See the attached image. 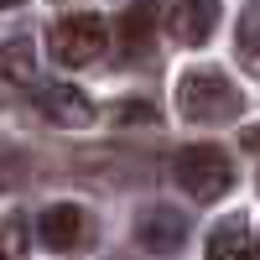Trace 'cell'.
Instances as JSON below:
<instances>
[{"instance_id": "1", "label": "cell", "mask_w": 260, "mask_h": 260, "mask_svg": "<svg viewBox=\"0 0 260 260\" xmlns=\"http://www.w3.org/2000/svg\"><path fill=\"white\" fill-rule=\"evenodd\" d=\"M177 110L192 125H224V120H234L245 110V94L234 89L219 68H192L177 83Z\"/></svg>"}, {"instance_id": "2", "label": "cell", "mask_w": 260, "mask_h": 260, "mask_svg": "<svg viewBox=\"0 0 260 260\" xmlns=\"http://www.w3.org/2000/svg\"><path fill=\"white\" fill-rule=\"evenodd\" d=\"M172 177H177V187L187 192V198L219 203L234 187V161L219 146H187V151H177V161H172Z\"/></svg>"}, {"instance_id": "3", "label": "cell", "mask_w": 260, "mask_h": 260, "mask_svg": "<svg viewBox=\"0 0 260 260\" xmlns=\"http://www.w3.org/2000/svg\"><path fill=\"white\" fill-rule=\"evenodd\" d=\"M104 16H94V11H73V16H62L57 26L47 31V47H52V57L57 62H68V68H83V62H94L99 52H104Z\"/></svg>"}, {"instance_id": "4", "label": "cell", "mask_w": 260, "mask_h": 260, "mask_svg": "<svg viewBox=\"0 0 260 260\" xmlns=\"http://www.w3.org/2000/svg\"><path fill=\"white\" fill-rule=\"evenodd\" d=\"M37 110L47 115L52 125H62V130H83V125H94V99L83 94V89H73V83H37Z\"/></svg>"}, {"instance_id": "5", "label": "cell", "mask_w": 260, "mask_h": 260, "mask_svg": "<svg viewBox=\"0 0 260 260\" xmlns=\"http://www.w3.org/2000/svg\"><path fill=\"white\" fill-rule=\"evenodd\" d=\"M136 240H141L151 255H177V250L187 245V213L167 208V203L146 208L141 219H136Z\"/></svg>"}, {"instance_id": "6", "label": "cell", "mask_w": 260, "mask_h": 260, "mask_svg": "<svg viewBox=\"0 0 260 260\" xmlns=\"http://www.w3.org/2000/svg\"><path fill=\"white\" fill-rule=\"evenodd\" d=\"M37 234H42L47 250H78V245H89L94 224H89V213H83L78 203H52L37 219Z\"/></svg>"}, {"instance_id": "7", "label": "cell", "mask_w": 260, "mask_h": 260, "mask_svg": "<svg viewBox=\"0 0 260 260\" xmlns=\"http://www.w3.org/2000/svg\"><path fill=\"white\" fill-rule=\"evenodd\" d=\"M167 26L182 47H203L213 37V26H219V0H177L167 11Z\"/></svg>"}, {"instance_id": "8", "label": "cell", "mask_w": 260, "mask_h": 260, "mask_svg": "<svg viewBox=\"0 0 260 260\" xmlns=\"http://www.w3.org/2000/svg\"><path fill=\"white\" fill-rule=\"evenodd\" d=\"M37 78V57H31V42H6L0 47V99H11V89Z\"/></svg>"}, {"instance_id": "9", "label": "cell", "mask_w": 260, "mask_h": 260, "mask_svg": "<svg viewBox=\"0 0 260 260\" xmlns=\"http://www.w3.org/2000/svg\"><path fill=\"white\" fill-rule=\"evenodd\" d=\"M151 31H156V6H151V0H136V6L120 16V47H125V57L146 52L151 47Z\"/></svg>"}, {"instance_id": "10", "label": "cell", "mask_w": 260, "mask_h": 260, "mask_svg": "<svg viewBox=\"0 0 260 260\" xmlns=\"http://www.w3.org/2000/svg\"><path fill=\"white\" fill-rule=\"evenodd\" d=\"M208 260H255V245H250L245 219H224L219 229L208 234Z\"/></svg>"}, {"instance_id": "11", "label": "cell", "mask_w": 260, "mask_h": 260, "mask_svg": "<svg viewBox=\"0 0 260 260\" xmlns=\"http://www.w3.org/2000/svg\"><path fill=\"white\" fill-rule=\"evenodd\" d=\"M234 47H240V62H245V73H255V78H260V11H245V16H240Z\"/></svg>"}, {"instance_id": "12", "label": "cell", "mask_w": 260, "mask_h": 260, "mask_svg": "<svg viewBox=\"0 0 260 260\" xmlns=\"http://www.w3.org/2000/svg\"><path fill=\"white\" fill-rule=\"evenodd\" d=\"M0 260H26V224L0 219Z\"/></svg>"}, {"instance_id": "13", "label": "cell", "mask_w": 260, "mask_h": 260, "mask_svg": "<svg viewBox=\"0 0 260 260\" xmlns=\"http://www.w3.org/2000/svg\"><path fill=\"white\" fill-rule=\"evenodd\" d=\"M26 177V156H16V151H0V187H16Z\"/></svg>"}, {"instance_id": "14", "label": "cell", "mask_w": 260, "mask_h": 260, "mask_svg": "<svg viewBox=\"0 0 260 260\" xmlns=\"http://www.w3.org/2000/svg\"><path fill=\"white\" fill-rule=\"evenodd\" d=\"M115 120H146V125H151V120H156V110H151V104H125Z\"/></svg>"}, {"instance_id": "15", "label": "cell", "mask_w": 260, "mask_h": 260, "mask_svg": "<svg viewBox=\"0 0 260 260\" xmlns=\"http://www.w3.org/2000/svg\"><path fill=\"white\" fill-rule=\"evenodd\" d=\"M245 146H250V151H260V125H255V130H245Z\"/></svg>"}, {"instance_id": "16", "label": "cell", "mask_w": 260, "mask_h": 260, "mask_svg": "<svg viewBox=\"0 0 260 260\" xmlns=\"http://www.w3.org/2000/svg\"><path fill=\"white\" fill-rule=\"evenodd\" d=\"M11 6H21V0H0V11H11Z\"/></svg>"}, {"instance_id": "17", "label": "cell", "mask_w": 260, "mask_h": 260, "mask_svg": "<svg viewBox=\"0 0 260 260\" xmlns=\"http://www.w3.org/2000/svg\"><path fill=\"white\" fill-rule=\"evenodd\" d=\"M255 260H260V250H255Z\"/></svg>"}]
</instances>
